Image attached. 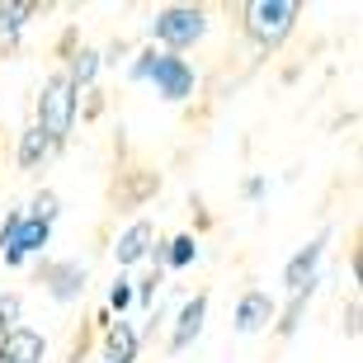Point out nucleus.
<instances>
[{
	"label": "nucleus",
	"mask_w": 363,
	"mask_h": 363,
	"mask_svg": "<svg viewBox=\"0 0 363 363\" xmlns=\"http://www.w3.org/2000/svg\"><path fill=\"white\" fill-rule=\"evenodd\" d=\"M213 28V10L208 5H161V10L147 19V38L156 52H194Z\"/></svg>",
	"instance_id": "f257e3e1"
},
{
	"label": "nucleus",
	"mask_w": 363,
	"mask_h": 363,
	"mask_svg": "<svg viewBox=\"0 0 363 363\" xmlns=\"http://www.w3.org/2000/svg\"><path fill=\"white\" fill-rule=\"evenodd\" d=\"M76 118H81V94L71 90V81L62 71L43 76L38 94H33V128L62 151L71 142V133H76Z\"/></svg>",
	"instance_id": "f03ea898"
},
{
	"label": "nucleus",
	"mask_w": 363,
	"mask_h": 363,
	"mask_svg": "<svg viewBox=\"0 0 363 363\" xmlns=\"http://www.w3.org/2000/svg\"><path fill=\"white\" fill-rule=\"evenodd\" d=\"M297 19H302L297 0H250V5H241V33L259 52H279L283 43L293 38Z\"/></svg>",
	"instance_id": "7ed1b4c3"
},
{
	"label": "nucleus",
	"mask_w": 363,
	"mask_h": 363,
	"mask_svg": "<svg viewBox=\"0 0 363 363\" xmlns=\"http://www.w3.org/2000/svg\"><path fill=\"white\" fill-rule=\"evenodd\" d=\"M147 85L156 94H161L165 104H184V99H194L199 94V67L189 62V57H175V52H156V62H151V76Z\"/></svg>",
	"instance_id": "20e7f679"
},
{
	"label": "nucleus",
	"mask_w": 363,
	"mask_h": 363,
	"mask_svg": "<svg viewBox=\"0 0 363 363\" xmlns=\"http://www.w3.org/2000/svg\"><path fill=\"white\" fill-rule=\"evenodd\" d=\"M330 236H335V231L321 227L293 259H288V264H283V293L288 297L316 293V288H321V259H325V250H330Z\"/></svg>",
	"instance_id": "39448f33"
},
{
	"label": "nucleus",
	"mask_w": 363,
	"mask_h": 363,
	"mask_svg": "<svg viewBox=\"0 0 363 363\" xmlns=\"http://www.w3.org/2000/svg\"><path fill=\"white\" fill-rule=\"evenodd\" d=\"M38 283L57 307H71V302H81L85 288H90V269H85L81 259H43Z\"/></svg>",
	"instance_id": "423d86ee"
},
{
	"label": "nucleus",
	"mask_w": 363,
	"mask_h": 363,
	"mask_svg": "<svg viewBox=\"0 0 363 363\" xmlns=\"http://www.w3.org/2000/svg\"><path fill=\"white\" fill-rule=\"evenodd\" d=\"M48 245H52V227L24 213V217H19V227L10 231V241L0 245V259H5V269H24L28 259L48 255Z\"/></svg>",
	"instance_id": "0eeeda50"
},
{
	"label": "nucleus",
	"mask_w": 363,
	"mask_h": 363,
	"mask_svg": "<svg viewBox=\"0 0 363 363\" xmlns=\"http://www.w3.org/2000/svg\"><path fill=\"white\" fill-rule=\"evenodd\" d=\"M231 321H236V330H241V335H259V330H269V325L279 321V297L264 293V288H245V293L236 297Z\"/></svg>",
	"instance_id": "6e6552de"
},
{
	"label": "nucleus",
	"mask_w": 363,
	"mask_h": 363,
	"mask_svg": "<svg viewBox=\"0 0 363 363\" xmlns=\"http://www.w3.org/2000/svg\"><path fill=\"white\" fill-rule=\"evenodd\" d=\"M151 245H156V222H151V217H133V222L113 236V264H118V269L147 264Z\"/></svg>",
	"instance_id": "1a4fd4ad"
},
{
	"label": "nucleus",
	"mask_w": 363,
	"mask_h": 363,
	"mask_svg": "<svg viewBox=\"0 0 363 363\" xmlns=\"http://www.w3.org/2000/svg\"><path fill=\"white\" fill-rule=\"evenodd\" d=\"M203 325H208V293L179 297V311H175V321H170V354L194 350V340L203 335Z\"/></svg>",
	"instance_id": "9d476101"
},
{
	"label": "nucleus",
	"mask_w": 363,
	"mask_h": 363,
	"mask_svg": "<svg viewBox=\"0 0 363 363\" xmlns=\"http://www.w3.org/2000/svg\"><path fill=\"white\" fill-rule=\"evenodd\" d=\"M99 71H104V52L90 48V43H81V48L67 52V62H62V76L71 81V90H76V94H90L94 81H99Z\"/></svg>",
	"instance_id": "9b49d317"
},
{
	"label": "nucleus",
	"mask_w": 363,
	"mask_h": 363,
	"mask_svg": "<svg viewBox=\"0 0 363 363\" xmlns=\"http://www.w3.org/2000/svg\"><path fill=\"white\" fill-rule=\"evenodd\" d=\"M48 359V335L33 325H19L10 335H0V363H43Z\"/></svg>",
	"instance_id": "f8f14e48"
},
{
	"label": "nucleus",
	"mask_w": 363,
	"mask_h": 363,
	"mask_svg": "<svg viewBox=\"0 0 363 363\" xmlns=\"http://www.w3.org/2000/svg\"><path fill=\"white\" fill-rule=\"evenodd\" d=\"M38 14L33 0H0V57L5 52H19V43H24V28L28 19Z\"/></svg>",
	"instance_id": "ddd939ff"
},
{
	"label": "nucleus",
	"mask_w": 363,
	"mask_h": 363,
	"mask_svg": "<svg viewBox=\"0 0 363 363\" xmlns=\"http://www.w3.org/2000/svg\"><path fill=\"white\" fill-rule=\"evenodd\" d=\"M142 354V330L133 321H108L104 325V363H137Z\"/></svg>",
	"instance_id": "4468645a"
},
{
	"label": "nucleus",
	"mask_w": 363,
	"mask_h": 363,
	"mask_svg": "<svg viewBox=\"0 0 363 363\" xmlns=\"http://www.w3.org/2000/svg\"><path fill=\"white\" fill-rule=\"evenodd\" d=\"M199 236L179 231V236H161V274H184L189 264H199Z\"/></svg>",
	"instance_id": "2eb2a0df"
},
{
	"label": "nucleus",
	"mask_w": 363,
	"mask_h": 363,
	"mask_svg": "<svg viewBox=\"0 0 363 363\" xmlns=\"http://www.w3.org/2000/svg\"><path fill=\"white\" fill-rule=\"evenodd\" d=\"M52 156H57V147L38 133V128H33V123H28L24 133H19V147H14V161H19V170H24V175H38V170L52 161Z\"/></svg>",
	"instance_id": "dca6fc26"
},
{
	"label": "nucleus",
	"mask_w": 363,
	"mask_h": 363,
	"mask_svg": "<svg viewBox=\"0 0 363 363\" xmlns=\"http://www.w3.org/2000/svg\"><path fill=\"white\" fill-rule=\"evenodd\" d=\"M311 297H316V293H297V297H288V307H283V311H279V321H274V335H279V340H293L297 330H302Z\"/></svg>",
	"instance_id": "f3484780"
},
{
	"label": "nucleus",
	"mask_w": 363,
	"mask_h": 363,
	"mask_svg": "<svg viewBox=\"0 0 363 363\" xmlns=\"http://www.w3.org/2000/svg\"><path fill=\"white\" fill-rule=\"evenodd\" d=\"M161 288H165V274H156V269H147L142 279H133V307H142L151 316L156 311V297H161Z\"/></svg>",
	"instance_id": "a211bd4d"
},
{
	"label": "nucleus",
	"mask_w": 363,
	"mask_h": 363,
	"mask_svg": "<svg viewBox=\"0 0 363 363\" xmlns=\"http://www.w3.org/2000/svg\"><path fill=\"white\" fill-rule=\"evenodd\" d=\"M24 213L38 217V222H48V227H57V217H62V199H57V189H38Z\"/></svg>",
	"instance_id": "6ab92c4d"
},
{
	"label": "nucleus",
	"mask_w": 363,
	"mask_h": 363,
	"mask_svg": "<svg viewBox=\"0 0 363 363\" xmlns=\"http://www.w3.org/2000/svg\"><path fill=\"white\" fill-rule=\"evenodd\" d=\"M19 325H24V297L10 288V293H0V335H10Z\"/></svg>",
	"instance_id": "aec40b11"
},
{
	"label": "nucleus",
	"mask_w": 363,
	"mask_h": 363,
	"mask_svg": "<svg viewBox=\"0 0 363 363\" xmlns=\"http://www.w3.org/2000/svg\"><path fill=\"white\" fill-rule=\"evenodd\" d=\"M151 62H156V48H137L133 52V62L123 67V76H128V85H147V76H151Z\"/></svg>",
	"instance_id": "412c9836"
},
{
	"label": "nucleus",
	"mask_w": 363,
	"mask_h": 363,
	"mask_svg": "<svg viewBox=\"0 0 363 363\" xmlns=\"http://www.w3.org/2000/svg\"><path fill=\"white\" fill-rule=\"evenodd\" d=\"M133 307V279L128 274H118V279L108 283V316H118L123 321V311Z\"/></svg>",
	"instance_id": "4be33fe9"
},
{
	"label": "nucleus",
	"mask_w": 363,
	"mask_h": 363,
	"mask_svg": "<svg viewBox=\"0 0 363 363\" xmlns=\"http://www.w3.org/2000/svg\"><path fill=\"white\" fill-rule=\"evenodd\" d=\"M264 194H269V179H264V175H250V179L241 184V199H245V203H259Z\"/></svg>",
	"instance_id": "5701e85b"
},
{
	"label": "nucleus",
	"mask_w": 363,
	"mask_h": 363,
	"mask_svg": "<svg viewBox=\"0 0 363 363\" xmlns=\"http://www.w3.org/2000/svg\"><path fill=\"white\" fill-rule=\"evenodd\" d=\"M345 330H350V340H359V297L350 302V321H345Z\"/></svg>",
	"instance_id": "b1692460"
}]
</instances>
